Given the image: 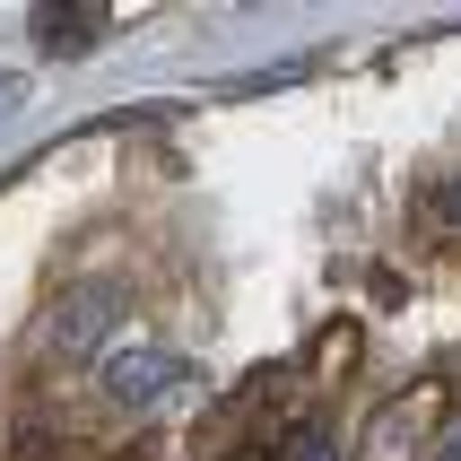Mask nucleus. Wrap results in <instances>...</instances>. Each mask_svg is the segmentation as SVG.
<instances>
[{
  "instance_id": "4",
  "label": "nucleus",
  "mask_w": 461,
  "mask_h": 461,
  "mask_svg": "<svg viewBox=\"0 0 461 461\" xmlns=\"http://www.w3.org/2000/svg\"><path fill=\"white\" fill-rule=\"evenodd\" d=\"M9 461H140V453H122V444H87V436H52V427H26V436L9 444Z\"/></svg>"
},
{
  "instance_id": "9",
  "label": "nucleus",
  "mask_w": 461,
  "mask_h": 461,
  "mask_svg": "<svg viewBox=\"0 0 461 461\" xmlns=\"http://www.w3.org/2000/svg\"><path fill=\"white\" fill-rule=\"evenodd\" d=\"M444 227H453V244H461V183L444 192Z\"/></svg>"
},
{
  "instance_id": "2",
  "label": "nucleus",
  "mask_w": 461,
  "mask_h": 461,
  "mask_svg": "<svg viewBox=\"0 0 461 461\" xmlns=\"http://www.w3.org/2000/svg\"><path fill=\"white\" fill-rule=\"evenodd\" d=\"M96 384H104V401H122V410H157L166 392L192 384V357H175V348L149 339V331H131V339H104Z\"/></svg>"
},
{
  "instance_id": "5",
  "label": "nucleus",
  "mask_w": 461,
  "mask_h": 461,
  "mask_svg": "<svg viewBox=\"0 0 461 461\" xmlns=\"http://www.w3.org/2000/svg\"><path fill=\"white\" fill-rule=\"evenodd\" d=\"M357 348H366V331L331 313V322L305 339V375H322V384H331V375H348V366H357Z\"/></svg>"
},
{
  "instance_id": "1",
  "label": "nucleus",
  "mask_w": 461,
  "mask_h": 461,
  "mask_svg": "<svg viewBox=\"0 0 461 461\" xmlns=\"http://www.w3.org/2000/svg\"><path fill=\"white\" fill-rule=\"evenodd\" d=\"M453 401H461L453 375H418V384H401L384 410L366 418V436H357V453H348V461H427L444 444Z\"/></svg>"
},
{
  "instance_id": "3",
  "label": "nucleus",
  "mask_w": 461,
  "mask_h": 461,
  "mask_svg": "<svg viewBox=\"0 0 461 461\" xmlns=\"http://www.w3.org/2000/svg\"><path fill=\"white\" fill-rule=\"evenodd\" d=\"M35 52H52V61H78V52L104 44V26H113V9L104 0H70V9H35Z\"/></svg>"
},
{
  "instance_id": "8",
  "label": "nucleus",
  "mask_w": 461,
  "mask_h": 461,
  "mask_svg": "<svg viewBox=\"0 0 461 461\" xmlns=\"http://www.w3.org/2000/svg\"><path fill=\"white\" fill-rule=\"evenodd\" d=\"M235 461H279V444H270V436H253V444H244Z\"/></svg>"
},
{
  "instance_id": "7",
  "label": "nucleus",
  "mask_w": 461,
  "mask_h": 461,
  "mask_svg": "<svg viewBox=\"0 0 461 461\" xmlns=\"http://www.w3.org/2000/svg\"><path fill=\"white\" fill-rule=\"evenodd\" d=\"M18 104H26V78H18V70H0V122H9Z\"/></svg>"
},
{
  "instance_id": "6",
  "label": "nucleus",
  "mask_w": 461,
  "mask_h": 461,
  "mask_svg": "<svg viewBox=\"0 0 461 461\" xmlns=\"http://www.w3.org/2000/svg\"><path fill=\"white\" fill-rule=\"evenodd\" d=\"M287 461H339L331 427H296V444H287Z\"/></svg>"
}]
</instances>
